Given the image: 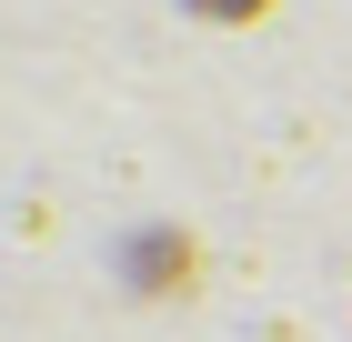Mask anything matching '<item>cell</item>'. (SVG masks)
<instances>
[{
	"label": "cell",
	"instance_id": "7a4b0ae2",
	"mask_svg": "<svg viewBox=\"0 0 352 342\" xmlns=\"http://www.w3.org/2000/svg\"><path fill=\"white\" fill-rule=\"evenodd\" d=\"M191 10H201V21H262L272 0H191Z\"/></svg>",
	"mask_w": 352,
	"mask_h": 342
},
{
	"label": "cell",
	"instance_id": "6da1fadb",
	"mask_svg": "<svg viewBox=\"0 0 352 342\" xmlns=\"http://www.w3.org/2000/svg\"><path fill=\"white\" fill-rule=\"evenodd\" d=\"M141 282H151V292H182V282H191V242L151 232V242H141Z\"/></svg>",
	"mask_w": 352,
	"mask_h": 342
}]
</instances>
